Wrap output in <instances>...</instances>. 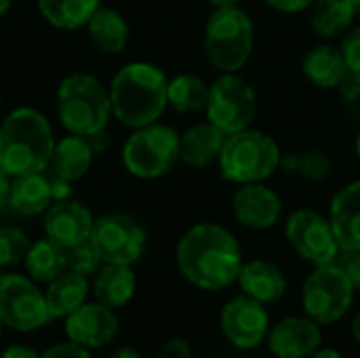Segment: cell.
I'll list each match as a JSON object with an SVG mask.
<instances>
[{
  "label": "cell",
  "instance_id": "29",
  "mask_svg": "<svg viewBox=\"0 0 360 358\" xmlns=\"http://www.w3.org/2000/svg\"><path fill=\"white\" fill-rule=\"evenodd\" d=\"M356 17L350 0H314L310 11V25L319 36L333 38L346 32Z\"/></svg>",
  "mask_w": 360,
  "mask_h": 358
},
{
  "label": "cell",
  "instance_id": "41",
  "mask_svg": "<svg viewBox=\"0 0 360 358\" xmlns=\"http://www.w3.org/2000/svg\"><path fill=\"white\" fill-rule=\"evenodd\" d=\"M11 181H13V177H11L4 169H0V209H4V207L8 205V196H11Z\"/></svg>",
  "mask_w": 360,
  "mask_h": 358
},
{
  "label": "cell",
  "instance_id": "18",
  "mask_svg": "<svg viewBox=\"0 0 360 358\" xmlns=\"http://www.w3.org/2000/svg\"><path fill=\"white\" fill-rule=\"evenodd\" d=\"M329 222L342 251L360 249V179L348 184L331 200Z\"/></svg>",
  "mask_w": 360,
  "mask_h": 358
},
{
  "label": "cell",
  "instance_id": "44",
  "mask_svg": "<svg viewBox=\"0 0 360 358\" xmlns=\"http://www.w3.org/2000/svg\"><path fill=\"white\" fill-rule=\"evenodd\" d=\"M213 8H228V6H236L238 0H207Z\"/></svg>",
  "mask_w": 360,
  "mask_h": 358
},
{
  "label": "cell",
  "instance_id": "31",
  "mask_svg": "<svg viewBox=\"0 0 360 358\" xmlns=\"http://www.w3.org/2000/svg\"><path fill=\"white\" fill-rule=\"evenodd\" d=\"M281 167L287 173L300 175L310 181H323L333 171V160L319 150L310 152H297V154H285L281 158Z\"/></svg>",
  "mask_w": 360,
  "mask_h": 358
},
{
  "label": "cell",
  "instance_id": "34",
  "mask_svg": "<svg viewBox=\"0 0 360 358\" xmlns=\"http://www.w3.org/2000/svg\"><path fill=\"white\" fill-rule=\"evenodd\" d=\"M342 53H344V59H346L348 70L359 72L360 74V25H356V27L344 38Z\"/></svg>",
  "mask_w": 360,
  "mask_h": 358
},
{
  "label": "cell",
  "instance_id": "4",
  "mask_svg": "<svg viewBox=\"0 0 360 358\" xmlns=\"http://www.w3.org/2000/svg\"><path fill=\"white\" fill-rule=\"evenodd\" d=\"M59 122L74 135L91 137L105 131L112 116L110 89H105L91 74H70L57 89Z\"/></svg>",
  "mask_w": 360,
  "mask_h": 358
},
{
  "label": "cell",
  "instance_id": "35",
  "mask_svg": "<svg viewBox=\"0 0 360 358\" xmlns=\"http://www.w3.org/2000/svg\"><path fill=\"white\" fill-rule=\"evenodd\" d=\"M335 262L342 266V270L350 279L354 291H360V249L359 251H342Z\"/></svg>",
  "mask_w": 360,
  "mask_h": 358
},
{
  "label": "cell",
  "instance_id": "32",
  "mask_svg": "<svg viewBox=\"0 0 360 358\" xmlns=\"http://www.w3.org/2000/svg\"><path fill=\"white\" fill-rule=\"evenodd\" d=\"M30 247L32 245L23 230L15 226L0 228V268H15L23 264Z\"/></svg>",
  "mask_w": 360,
  "mask_h": 358
},
{
  "label": "cell",
  "instance_id": "10",
  "mask_svg": "<svg viewBox=\"0 0 360 358\" xmlns=\"http://www.w3.org/2000/svg\"><path fill=\"white\" fill-rule=\"evenodd\" d=\"M105 264H135L146 249V230L127 213H108L95 219L91 238Z\"/></svg>",
  "mask_w": 360,
  "mask_h": 358
},
{
  "label": "cell",
  "instance_id": "46",
  "mask_svg": "<svg viewBox=\"0 0 360 358\" xmlns=\"http://www.w3.org/2000/svg\"><path fill=\"white\" fill-rule=\"evenodd\" d=\"M8 8H11V0H0V19L8 13Z\"/></svg>",
  "mask_w": 360,
  "mask_h": 358
},
{
  "label": "cell",
  "instance_id": "38",
  "mask_svg": "<svg viewBox=\"0 0 360 358\" xmlns=\"http://www.w3.org/2000/svg\"><path fill=\"white\" fill-rule=\"evenodd\" d=\"M158 358H192V348L186 340H169L162 344Z\"/></svg>",
  "mask_w": 360,
  "mask_h": 358
},
{
  "label": "cell",
  "instance_id": "21",
  "mask_svg": "<svg viewBox=\"0 0 360 358\" xmlns=\"http://www.w3.org/2000/svg\"><path fill=\"white\" fill-rule=\"evenodd\" d=\"M95 154L97 152H95L89 137L70 133L68 137H63V139H59L55 143L53 158H51V165H49L51 171H53V177H59V179H65V181L80 179L89 171Z\"/></svg>",
  "mask_w": 360,
  "mask_h": 358
},
{
  "label": "cell",
  "instance_id": "17",
  "mask_svg": "<svg viewBox=\"0 0 360 358\" xmlns=\"http://www.w3.org/2000/svg\"><path fill=\"white\" fill-rule=\"evenodd\" d=\"M232 211L234 217L253 230H268L281 219V196L264 186L262 181L257 184H245L236 194L232 196Z\"/></svg>",
  "mask_w": 360,
  "mask_h": 358
},
{
  "label": "cell",
  "instance_id": "39",
  "mask_svg": "<svg viewBox=\"0 0 360 358\" xmlns=\"http://www.w3.org/2000/svg\"><path fill=\"white\" fill-rule=\"evenodd\" d=\"M268 6L281 11V13H302L314 4V0H266Z\"/></svg>",
  "mask_w": 360,
  "mask_h": 358
},
{
  "label": "cell",
  "instance_id": "16",
  "mask_svg": "<svg viewBox=\"0 0 360 358\" xmlns=\"http://www.w3.org/2000/svg\"><path fill=\"white\" fill-rule=\"evenodd\" d=\"M93 215L91 211L76 200H57L53 207L46 209L44 215V232L51 241L61 245L63 249H72L80 243L91 238L93 230Z\"/></svg>",
  "mask_w": 360,
  "mask_h": 358
},
{
  "label": "cell",
  "instance_id": "5",
  "mask_svg": "<svg viewBox=\"0 0 360 358\" xmlns=\"http://www.w3.org/2000/svg\"><path fill=\"white\" fill-rule=\"evenodd\" d=\"M281 148L270 135L245 129L226 137L217 162L228 181L245 186L268 179L281 167Z\"/></svg>",
  "mask_w": 360,
  "mask_h": 358
},
{
  "label": "cell",
  "instance_id": "19",
  "mask_svg": "<svg viewBox=\"0 0 360 358\" xmlns=\"http://www.w3.org/2000/svg\"><path fill=\"white\" fill-rule=\"evenodd\" d=\"M238 285L245 295L262 304H274L283 300L287 291V279L283 270L266 260H253L249 264H243L238 274Z\"/></svg>",
  "mask_w": 360,
  "mask_h": 358
},
{
  "label": "cell",
  "instance_id": "48",
  "mask_svg": "<svg viewBox=\"0 0 360 358\" xmlns=\"http://www.w3.org/2000/svg\"><path fill=\"white\" fill-rule=\"evenodd\" d=\"M356 156H359V160H360V133L356 135Z\"/></svg>",
  "mask_w": 360,
  "mask_h": 358
},
{
  "label": "cell",
  "instance_id": "28",
  "mask_svg": "<svg viewBox=\"0 0 360 358\" xmlns=\"http://www.w3.org/2000/svg\"><path fill=\"white\" fill-rule=\"evenodd\" d=\"M99 0H38L40 15L59 30H78L99 8Z\"/></svg>",
  "mask_w": 360,
  "mask_h": 358
},
{
  "label": "cell",
  "instance_id": "6",
  "mask_svg": "<svg viewBox=\"0 0 360 358\" xmlns=\"http://www.w3.org/2000/svg\"><path fill=\"white\" fill-rule=\"evenodd\" d=\"M253 51L251 17L238 8H215L205 27V55L221 72H238Z\"/></svg>",
  "mask_w": 360,
  "mask_h": 358
},
{
  "label": "cell",
  "instance_id": "9",
  "mask_svg": "<svg viewBox=\"0 0 360 358\" xmlns=\"http://www.w3.org/2000/svg\"><path fill=\"white\" fill-rule=\"evenodd\" d=\"M207 118L226 135L249 129L257 112V95L253 87L236 72H224L209 87Z\"/></svg>",
  "mask_w": 360,
  "mask_h": 358
},
{
  "label": "cell",
  "instance_id": "26",
  "mask_svg": "<svg viewBox=\"0 0 360 358\" xmlns=\"http://www.w3.org/2000/svg\"><path fill=\"white\" fill-rule=\"evenodd\" d=\"M93 44L103 53H120L129 42V23L110 6H99L86 23Z\"/></svg>",
  "mask_w": 360,
  "mask_h": 358
},
{
  "label": "cell",
  "instance_id": "22",
  "mask_svg": "<svg viewBox=\"0 0 360 358\" xmlns=\"http://www.w3.org/2000/svg\"><path fill=\"white\" fill-rule=\"evenodd\" d=\"M137 289V279L131 266L127 264H105L95 272L93 295L99 304L108 308L127 306Z\"/></svg>",
  "mask_w": 360,
  "mask_h": 358
},
{
  "label": "cell",
  "instance_id": "37",
  "mask_svg": "<svg viewBox=\"0 0 360 358\" xmlns=\"http://www.w3.org/2000/svg\"><path fill=\"white\" fill-rule=\"evenodd\" d=\"M338 91H340L342 99H346V101H350V103L359 101L360 99V74L359 72H352V70H348V72H346V76L342 78V82L338 84Z\"/></svg>",
  "mask_w": 360,
  "mask_h": 358
},
{
  "label": "cell",
  "instance_id": "23",
  "mask_svg": "<svg viewBox=\"0 0 360 358\" xmlns=\"http://www.w3.org/2000/svg\"><path fill=\"white\" fill-rule=\"evenodd\" d=\"M53 200H55L53 184L44 173H30V175L13 177L8 207L15 213L23 217L38 215V213H44Z\"/></svg>",
  "mask_w": 360,
  "mask_h": 358
},
{
  "label": "cell",
  "instance_id": "11",
  "mask_svg": "<svg viewBox=\"0 0 360 358\" xmlns=\"http://www.w3.org/2000/svg\"><path fill=\"white\" fill-rule=\"evenodd\" d=\"M0 319L15 331H36L51 321L44 293L21 274L0 276Z\"/></svg>",
  "mask_w": 360,
  "mask_h": 358
},
{
  "label": "cell",
  "instance_id": "20",
  "mask_svg": "<svg viewBox=\"0 0 360 358\" xmlns=\"http://www.w3.org/2000/svg\"><path fill=\"white\" fill-rule=\"evenodd\" d=\"M226 137L228 135L213 122H198L179 137V158L190 167L202 169L213 160H219Z\"/></svg>",
  "mask_w": 360,
  "mask_h": 358
},
{
  "label": "cell",
  "instance_id": "24",
  "mask_svg": "<svg viewBox=\"0 0 360 358\" xmlns=\"http://www.w3.org/2000/svg\"><path fill=\"white\" fill-rule=\"evenodd\" d=\"M89 295V283L86 276L76 272H61L57 279L49 283V289L44 291L46 308L51 319H65L74 310H78L82 304H86Z\"/></svg>",
  "mask_w": 360,
  "mask_h": 358
},
{
  "label": "cell",
  "instance_id": "42",
  "mask_svg": "<svg viewBox=\"0 0 360 358\" xmlns=\"http://www.w3.org/2000/svg\"><path fill=\"white\" fill-rule=\"evenodd\" d=\"M310 358H344L342 357V352H338V350H333V348H319L314 354Z\"/></svg>",
  "mask_w": 360,
  "mask_h": 358
},
{
  "label": "cell",
  "instance_id": "7",
  "mask_svg": "<svg viewBox=\"0 0 360 358\" xmlns=\"http://www.w3.org/2000/svg\"><path fill=\"white\" fill-rule=\"evenodd\" d=\"M179 160V135L167 124H146L135 129L122 148L127 171L139 179H156Z\"/></svg>",
  "mask_w": 360,
  "mask_h": 358
},
{
  "label": "cell",
  "instance_id": "43",
  "mask_svg": "<svg viewBox=\"0 0 360 358\" xmlns=\"http://www.w3.org/2000/svg\"><path fill=\"white\" fill-rule=\"evenodd\" d=\"M110 358H141V354L135 348H120V350H116Z\"/></svg>",
  "mask_w": 360,
  "mask_h": 358
},
{
  "label": "cell",
  "instance_id": "33",
  "mask_svg": "<svg viewBox=\"0 0 360 358\" xmlns=\"http://www.w3.org/2000/svg\"><path fill=\"white\" fill-rule=\"evenodd\" d=\"M103 260L99 257L97 249L93 247L91 241L86 243H80L72 249H68V268L76 274H82V276H91L99 270V264Z\"/></svg>",
  "mask_w": 360,
  "mask_h": 358
},
{
  "label": "cell",
  "instance_id": "45",
  "mask_svg": "<svg viewBox=\"0 0 360 358\" xmlns=\"http://www.w3.org/2000/svg\"><path fill=\"white\" fill-rule=\"evenodd\" d=\"M352 335H354V340L360 344V312L354 317V321H352Z\"/></svg>",
  "mask_w": 360,
  "mask_h": 358
},
{
  "label": "cell",
  "instance_id": "47",
  "mask_svg": "<svg viewBox=\"0 0 360 358\" xmlns=\"http://www.w3.org/2000/svg\"><path fill=\"white\" fill-rule=\"evenodd\" d=\"M350 2H352V6H354L356 15H360V0H350Z\"/></svg>",
  "mask_w": 360,
  "mask_h": 358
},
{
  "label": "cell",
  "instance_id": "30",
  "mask_svg": "<svg viewBox=\"0 0 360 358\" xmlns=\"http://www.w3.org/2000/svg\"><path fill=\"white\" fill-rule=\"evenodd\" d=\"M167 101L177 112H202L209 101V87L200 76L179 74L167 84Z\"/></svg>",
  "mask_w": 360,
  "mask_h": 358
},
{
  "label": "cell",
  "instance_id": "2",
  "mask_svg": "<svg viewBox=\"0 0 360 358\" xmlns=\"http://www.w3.org/2000/svg\"><path fill=\"white\" fill-rule=\"evenodd\" d=\"M55 143L53 129L38 110L17 108L0 124V169L11 177L42 173Z\"/></svg>",
  "mask_w": 360,
  "mask_h": 358
},
{
  "label": "cell",
  "instance_id": "49",
  "mask_svg": "<svg viewBox=\"0 0 360 358\" xmlns=\"http://www.w3.org/2000/svg\"><path fill=\"white\" fill-rule=\"evenodd\" d=\"M2 327H4V323H2V319H0V335H2Z\"/></svg>",
  "mask_w": 360,
  "mask_h": 358
},
{
  "label": "cell",
  "instance_id": "40",
  "mask_svg": "<svg viewBox=\"0 0 360 358\" xmlns=\"http://www.w3.org/2000/svg\"><path fill=\"white\" fill-rule=\"evenodd\" d=\"M0 358H40V354L36 350H32L30 346H23V344H15V346H8Z\"/></svg>",
  "mask_w": 360,
  "mask_h": 358
},
{
  "label": "cell",
  "instance_id": "50",
  "mask_svg": "<svg viewBox=\"0 0 360 358\" xmlns=\"http://www.w3.org/2000/svg\"><path fill=\"white\" fill-rule=\"evenodd\" d=\"M0 106H2V97H0Z\"/></svg>",
  "mask_w": 360,
  "mask_h": 358
},
{
  "label": "cell",
  "instance_id": "13",
  "mask_svg": "<svg viewBox=\"0 0 360 358\" xmlns=\"http://www.w3.org/2000/svg\"><path fill=\"white\" fill-rule=\"evenodd\" d=\"M219 325H221L224 338L240 350L257 348L268 338V331H270L266 304L249 295L230 300L221 308Z\"/></svg>",
  "mask_w": 360,
  "mask_h": 358
},
{
  "label": "cell",
  "instance_id": "12",
  "mask_svg": "<svg viewBox=\"0 0 360 358\" xmlns=\"http://www.w3.org/2000/svg\"><path fill=\"white\" fill-rule=\"evenodd\" d=\"M289 245L310 264L325 266L338 260L342 253L333 226L316 211L300 209L287 219L285 228Z\"/></svg>",
  "mask_w": 360,
  "mask_h": 358
},
{
  "label": "cell",
  "instance_id": "15",
  "mask_svg": "<svg viewBox=\"0 0 360 358\" xmlns=\"http://www.w3.org/2000/svg\"><path fill=\"white\" fill-rule=\"evenodd\" d=\"M118 317L103 304H82L70 317H65V333L72 342L84 348L108 346L118 333Z\"/></svg>",
  "mask_w": 360,
  "mask_h": 358
},
{
  "label": "cell",
  "instance_id": "3",
  "mask_svg": "<svg viewBox=\"0 0 360 358\" xmlns=\"http://www.w3.org/2000/svg\"><path fill=\"white\" fill-rule=\"evenodd\" d=\"M167 84L160 68L146 61L127 63L110 84L112 116L133 129L156 122L169 103Z\"/></svg>",
  "mask_w": 360,
  "mask_h": 358
},
{
  "label": "cell",
  "instance_id": "25",
  "mask_svg": "<svg viewBox=\"0 0 360 358\" xmlns=\"http://www.w3.org/2000/svg\"><path fill=\"white\" fill-rule=\"evenodd\" d=\"M302 70L306 78L319 89H338L342 78L348 72L344 53L333 46H314L306 53Z\"/></svg>",
  "mask_w": 360,
  "mask_h": 358
},
{
  "label": "cell",
  "instance_id": "8",
  "mask_svg": "<svg viewBox=\"0 0 360 358\" xmlns=\"http://www.w3.org/2000/svg\"><path fill=\"white\" fill-rule=\"evenodd\" d=\"M352 298L354 287L338 262L316 266L302 291L304 310L319 325H331L344 319L352 306Z\"/></svg>",
  "mask_w": 360,
  "mask_h": 358
},
{
  "label": "cell",
  "instance_id": "27",
  "mask_svg": "<svg viewBox=\"0 0 360 358\" xmlns=\"http://www.w3.org/2000/svg\"><path fill=\"white\" fill-rule=\"evenodd\" d=\"M23 264L34 281L51 283L68 268V249H63L61 245H57L46 236L30 247Z\"/></svg>",
  "mask_w": 360,
  "mask_h": 358
},
{
  "label": "cell",
  "instance_id": "36",
  "mask_svg": "<svg viewBox=\"0 0 360 358\" xmlns=\"http://www.w3.org/2000/svg\"><path fill=\"white\" fill-rule=\"evenodd\" d=\"M40 358H93L89 348L76 344V342H63V344H57L53 348H49L44 354H40Z\"/></svg>",
  "mask_w": 360,
  "mask_h": 358
},
{
  "label": "cell",
  "instance_id": "14",
  "mask_svg": "<svg viewBox=\"0 0 360 358\" xmlns=\"http://www.w3.org/2000/svg\"><path fill=\"white\" fill-rule=\"evenodd\" d=\"M323 344V333L310 317H289L268 331V350L276 358H310Z\"/></svg>",
  "mask_w": 360,
  "mask_h": 358
},
{
  "label": "cell",
  "instance_id": "1",
  "mask_svg": "<svg viewBox=\"0 0 360 358\" xmlns=\"http://www.w3.org/2000/svg\"><path fill=\"white\" fill-rule=\"evenodd\" d=\"M177 266L194 287L219 291L238 281L243 251L234 234L224 226L196 224L177 245Z\"/></svg>",
  "mask_w": 360,
  "mask_h": 358
}]
</instances>
